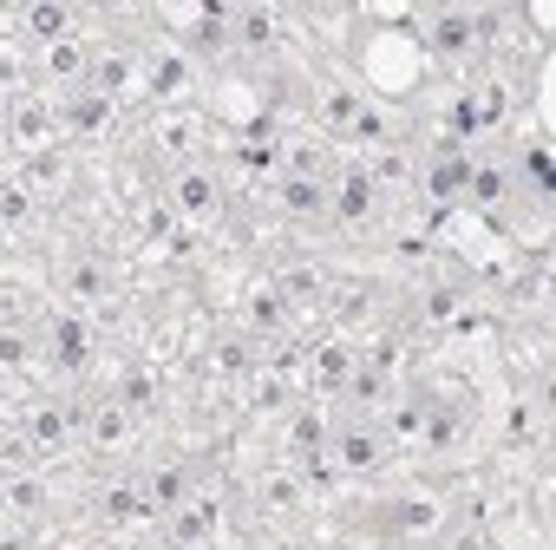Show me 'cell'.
Returning <instances> with one entry per match:
<instances>
[{
	"instance_id": "obj_1",
	"label": "cell",
	"mask_w": 556,
	"mask_h": 550,
	"mask_svg": "<svg viewBox=\"0 0 556 550\" xmlns=\"http://www.w3.org/2000/svg\"><path fill=\"white\" fill-rule=\"evenodd\" d=\"M491 21H497V14H478V8H432V14L419 21V47H426L439 66H471V60H484V47H491Z\"/></svg>"
},
{
	"instance_id": "obj_2",
	"label": "cell",
	"mask_w": 556,
	"mask_h": 550,
	"mask_svg": "<svg viewBox=\"0 0 556 550\" xmlns=\"http://www.w3.org/2000/svg\"><path fill=\"white\" fill-rule=\"evenodd\" d=\"M164 203L177 210V223H190V229H216V223L229 216V184H223L216 164L190 158L184 171L164 177Z\"/></svg>"
},
{
	"instance_id": "obj_3",
	"label": "cell",
	"mask_w": 556,
	"mask_h": 550,
	"mask_svg": "<svg viewBox=\"0 0 556 550\" xmlns=\"http://www.w3.org/2000/svg\"><path fill=\"white\" fill-rule=\"evenodd\" d=\"M321 452H328L334 472H348V478H374V472L387 465L393 446H387V426H380L374 413H348L341 426H328V446H321Z\"/></svg>"
},
{
	"instance_id": "obj_4",
	"label": "cell",
	"mask_w": 556,
	"mask_h": 550,
	"mask_svg": "<svg viewBox=\"0 0 556 550\" xmlns=\"http://www.w3.org/2000/svg\"><path fill=\"white\" fill-rule=\"evenodd\" d=\"M53 289L66 296V309H105L112 296H118V275H112V262L99 255V249H73L60 268H53Z\"/></svg>"
},
{
	"instance_id": "obj_5",
	"label": "cell",
	"mask_w": 556,
	"mask_h": 550,
	"mask_svg": "<svg viewBox=\"0 0 556 550\" xmlns=\"http://www.w3.org/2000/svg\"><path fill=\"white\" fill-rule=\"evenodd\" d=\"M92 348H99V335H92V322H86L79 309H53V315L40 322V354H47L60 374H86V367H92Z\"/></svg>"
},
{
	"instance_id": "obj_6",
	"label": "cell",
	"mask_w": 556,
	"mask_h": 550,
	"mask_svg": "<svg viewBox=\"0 0 556 550\" xmlns=\"http://www.w3.org/2000/svg\"><path fill=\"white\" fill-rule=\"evenodd\" d=\"M249 504H255V517H268V524L302 517V511H308V478H302V465H289V459L262 465L255 485H249Z\"/></svg>"
},
{
	"instance_id": "obj_7",
	"label": "cell",
	"mask_w": 556,
	"mask_h": 550,
	"mask_svg": "<svg viewBox=\"0 0 556 550\" xmlns=\"http://www.w3.org/2000/svg\"><path fill=\"white\" fill-rule=\"evenodd\" d=\"M8 145L27 151V158L53 151V145H60V105H53L47 92H14V99H8Z\"/></svg>"
},
{
	"instance_id": "obj_8",
	"label": "cell",
	"mask_w": 556,
	"mask_h": 550,
	"mask_svg": "<svg viewBox=\"0 0 556 550\" xmlns=\"http://www.w3.org/2000/svg\"><path fill=\"white\" fill-rule=\"evenodd\" d=\"M380 203H387V197L367 184L361 164L334 171V184H328V223H341V229H367V223L380 216Z\"/></svg>"
},
{
	"instance_id": "obj_9",
	"label": "cell",
	"mask_w": 556,
	"mask_h": 550,
	"mask_svg": "<svg viewBox=\"0 0 556 550\" xmlns=\"http://www.w3.org/2000/svg\"><path fill=\"white\" fill-rule=\"evenodd\" d=\"M229 53L275 60V53H282V14H268V8H229Z\"/></svg>"
},
{
	"instance_id": "obj_10",
	"label": "cell",
	"mask_w": 556,
	"mask_h": 550,
	"mask_svg": "<svg viewBox=\"0 0 556 550\" xmlns=\"http://www.w3.org/2000/svg\"><path fill=\"white\" fill-rule=\"evenodd\" d=\"M131 413L112 400V393H99V400H86L79 407V439H86V452H125L131 446Z\"/></svg>"
},
{
	"instance_id": "obj_11",
	"label": "cell",
	"mask_w": 556,
	"mask_h": 550,
	"mask_svg": "<svg viewBox=\"0 0 556 550\" xmlns=\"http://www.w3.org/2000/svg\"><path fill=\"white\" fill-rule=\"evenodd\" d=\"M439 524H445V511H439V498H426V491H400V498L380 504V530H393V537H406V543L439 537Z\"/></svg>"
},
{
	"instance_id": "obj_12",
	"label": "cell",
	"mask_w": 556,
	"mask_h": 550,
	"mask_svg": "<svg viewBox=\"0 0 556 550\" xmlns=\"http://www.w3.org/2000/svg\"><path fill=\"white\" fill-rule=\"evenodd\" d=\"M138 491H144V504H151V517L164 524L177 504H190L197 498V472L184 465V459H164V465H151V472H138Z\"/></svg>"
},
{
	"instance_id": "obj_13",
	"label": "cell",
	"mask_w": 556,
	"mask_h": 550,
	"mask_svg": "<svg viewBox=\"0 0 556 550\" xmlns=\"http://www.w3.org/2000/svg\"><path fill=\"white\" fill-rule=\"evenodd\" d=\"M86 66H92V40H79V34H66V40L40 47V79H47V86H60V99L86 92Z\"/></svg>"
},
{
	"instance_id": "obj_14",
	"label": "cell",
	"mask_w": 556,
	"mask_h": 550,
	"mask_svg": "<svg viewBox=\"0 0 556 550\" xmlns=\"http://www.w3.org/2000/svg\"><path fill=\"white\" fill-rule=\"evenodd\" d=\"M289 322H295V309L275 296L268 283H255L249 296H242V335L255 341V348H268V341H282L289 335Z\"/></svg>"
},
{
	"instance_id": "obj_15",
	"label": "cell",
	"mask_w": 556,
	"mask_h": 550,
	"mask_svg": "<svg viewBox=\"0 0 556 550\" xmlns=\"http://www.w3.org/2000/svg\"><path fill=\"white\" fill-rule=\"evenodd\" d=\"M53 504V485L40 472H0V517L8 524H40Z\"/></svg>"
},
{
	"instance_id": "obj_16",
	"label": "cell",
	"mask_w": 556,
	"mask_h": 550,
	"mask_svg": "<svg viewBox=\"0 0 556 550\" xmlns=\"http://www.w3.org/2000/svg\"><path fill=\"white\" fill-rule=\"evenodd\" d=\"M328 283H334V275H328L321 262H282V268L268 275V289L282 296L295 315H302V309H321V302H328Z\"/></svg>"
},
{
	"instance_id": "obj_17",
	"label": "cell",
	"mask_w": 556,
	"mask_h": 550,
	"mask_svg": "<svg viewBox=\"0 0 556 550\" xmlns=\"http://www.w3.org/2000/svg\"><path fill=\"white\" fill-rule=\"evenodd\" d=\"M131 420H144V413H157L164 407V380H157V367H144V361H125L118 374H112V387H105Z\"/></svg>"
},
{
	"instance_id": "obj_18",
	"label": "cell",
	"mask_w": 556,
	"mask_h": 550,
	"mask_svg": "<svg viewBox=\"0 0 556 550\" xmlns=\"http://www.w3.org/2000/svg\"><path fill=\"white\" fill-rule=\"evenodd\" d=\"M275 210L282 216H295V223H328V184H315V177H282L275 171Z\"/></svg>"
},
{
	"instance_id": "obj_19",
	"label": "cell",
	"mask_w": 556,
	"mask_h": 550,
	"mask_svg": "<svg viewBox=\"0 0 556 550\" xmlns=\"http://www.w3.org/2000/svg\"><path fill=\"white\" fill-rule=\"evenodd\" d=\"M79 407L86 400H73V407H53V400H40L34 413H27V433H34V446L53 459V452H66L73 439H79Z\"/></svg>"
},
{
	"instance_id": "obj_20",
	"label": "cell",
	"mask_w": 556,
	"mask_h": 550,
	"mask_svg": "<svg viewBox=\"0 0 556 550\" xmlns=\"http://www.w3.org/2000/svg\"><path fill=\"white\" fill-rule=\"evenodd\" d=\"M157 530H164L177 550H210V543H216V504H210V498H190V504H177Z\"/></svg>"
},
{
	"instance_id": "obj_21",
	"label": "cell",
	"mask_w": 556,
	"mask_h": 550,
	"mask_svg": "<svg viewBox=\"0 0 556 550\" xmlns=\"http://www.w3.org/2000/svg\"><path fill=\"white\" fill-rule=\"evenodd\" d=\"M367 184L380 190V197H406L413 190V177H419V164H413V151L406 145H380V151H367Z\"/></svg>"
},
{
	"instance_id": "obj_22",
	"label": "cell",
	"mask_w": 556,
	"mask_h": 550,
	"mask_svg": "<svg viewBox=\"0 0 556 550\" xmlns=\"http://www.w3.org/2000/svg\"><path fill=\"white\" fill-rule=\"evenodd\" d=\"M413 439H419V452H439V459H445V452H458V446H465V413H458L452 400H426V413H419V433H413Z\"/></svg>"
},
{
	"instance_id": "obj_23",
	"label": "cell",
	"mask_w": 556,
	"mask_h": 550,
	"mask_svg": "<svg viewBox=\"0 0 556 550\" xmlns=\"http://www.w3.org/2000/svg\"><path fill=\"white\" fill-rule=\"evenodd\" d=\"M510 190H517V171H510L504 158H471V164H465V197H471L478 210H497Z\"/></svg>"
},
{
	"instance_id": "obj_24",
	"label": "cell",
	"mask_w": 556,
	"mask_h": 550,
	"mask_svg": "<svg viewBox=\"0 0 556 550\" xmlns=\"http://www.w3.org/2000/svg\"><path fill=\"white\" fill-rule=\"evenodd\" d=\"M348 145H361V151H380V145H406V132H400V118L387 112V105H374V99H361V112L348 118V132H341Z\"/></svg>"
},
{
	"instance_id": "obj_25",
	"label": "cell",
	"mask_w": 556,
	"mask_h": 550,
	"mask_svg": "<svg viewBox=\"0 0 556 550\" xmlns=\"http://www.w3.org/2000/svg\"><path fill=\"white\" fill-rule=\"evenodd\" d=\"M131 79H138V60H131L125 47H112V53L92 47V66H86V92H92V99H118Z\"/></svg>"
},
{
	"instance_id": "obj_26",
	"label": "cell",
	"mask_w": 556,
	"mask_h": 550,
	"mask_svg": "<svg viewBox=\"0 0 556 550\" xmlns=\"http://www.w3.org/2000/svg\"><path fill=\"white\" fill-rule=\"evenodd\" d=\"M354 348L348 341H321L315 354H308V380H315V393H348V380H354Z\"/></svg>"
},
{
	"instance_id": "obj_27",
	"label": "cell",
	"mask_w": 556,
	"mask_h": 550,
	"mask_svg": "<svg viewBox=\"0 0 556 550\" xmlns=\"http://www.w3.org/2000/svg\"><path fill=\"white\" fill-rule=\"evenodd\" d=\"M73 21H79V14H73V8H60V0H34V8H21V14H14V27H21L34 47L66 40V34H73Z\"/></svg>"
},
{
	"instance_id": "obj_28",
	"label": "cell",
	"mask_w": 556,
	"mask_h": 550,
	"mask_svg": "<svg viewBox=\"0 0 556 550\" xmlns=\"http://www.w3.org/2000/svg\"><path fill=\"white\" fill-rule=\"evenodd\" d=\"M282 177H315V184H334V138H295L282 151Z\"/></svg>"
},
{
	"instance_id": "obj_29",
	"label": "cell",
	"mask_w": 556,
	"mask_h": 550,
	"mask_svg": "<svg viewBox=\"0 0 556 550\" xmlns=\"http://www.w3.org/2000/svg\"><path fill=\"white\" fill-rule=\"evenodd\" d=\"M99 517H105L112 530H125V524H157V517H151V504H144V491H138V478L105 485V491H99Z\"/></svg>"
},
{
	"instance_id": "obj_30",
	"label": "cell",
	"mask_w": 556,
	"mask_h": 550,
	"mask_svg": "<svg viewBox=\"0 0 556 550\" xmlns=\"http://www.w3.org/2000/svg\"><path fill=\"white\" fill-rule=\"evenodd\" d=\"M210 367H216L223 380H242V374H255V367H262V348H255L249 335H223V341L210 348Z\"/></svg>"
},
{
	"instance_id": "obj_31",
	"label": "cell",
	"mask_w": 556,
	"mask_h": 550,
	"mask_svg": "<svg viewBox=\"0 0 556 550\" xmlns=\"http://www.w3.org/2000/svg\"><path fill=\"white\" fill-rule=\"evenodd\" d=\"M27 361H40V328H27V322H0V367L21 374Z\"/></svg>"
},
{
	"instance_id": "obj_32",
	"label": "cell",
	"mask_w": 556,
	"mask_h": 550,
	"mask_svg": "<svg viewBox=\"0 0 556 550\" xmlns=\"http://www.w3.org/2000/svg\"><path fill=\"white\" fill-rule=\"evenodd\" d=\"M40 446H34V433L27 426H0V472H40Z\"/></svg>"
},
{
	"instance_id": "obj_33",
	"label": "cell",
	"mask_w": 556,
	"mask_h": 550,
	"mask_svg": "<svg viewBox=\"0 0 556 550\" xmlns=\"http://www.w3.org/2000/svg\"><path fill=\"white\" fill-rule=\"evenodd\" d=\"M295 407V393H289V380L282 374H249V413H289Z\"/></svg>"
},
{
	"instance_id": "obj_34",
	"label": "cell",
	"mask_w": 556,
	"mask_h": 550,
	"mask_svg": "<svg viewBox=\"0 0 556 550\" xmlns=\"http://www.w3.org/2000/svg\"><path fill=\"white\" fill-rule=\"evenodd\" d=\"M321 446H328V426H321V413H315V407H302V413H295V426H289V465L315 459Z\"/></svg>"
},
{
	"instance_id": "obj_35",
	"label": "cell",
	"mask_w": 556,
	"mask_h": 550,
	"mask_svg": "<svg viewBox=\"0 0 556 550\" xmlns=\"http://www.w3.org/2000/svg\"><path fill=\"white\" fill-rule=\"evenodd\" d=\"M14 184H21L27 197H34V190H53V184H66V151L53 145V151H40V158H27V171H21Z\"/></svg>"
},
{
	"instance_id": "obj_36",
	"label": "cell",
	"mask_w": 556,
	"mask_h": 550,
	"mask_svg": "<svg viewBox=\"0 0 556 550\" xmlns=\"http://www.w3.org/2000/svg\"><path fill=\"white\" fill-rule=\"evenodd\" d=\"M144 86H151V99H184V92H190V60H184V53H170V60H157Z\"/></svg>"
},
{
	"instance_id": "obj_37",
	"label": "cell",
	"mask_w": 556,
	"mask_h": 550,
	"mask_svg": "<svg viewBox=\"0 0 556 550\" xmlns=\"http://www.w3.org/2000/svg\"><path fill=\"white\" fill-rule=\"evenodd\" d=\"M190 151H197V125H190V118L157 125V158H170V171H184V164H190Z\"/></svg>"
},
{
	"instance_id": "obj_38",
	"label": "cell",
	"mask_w": 556,
	"mask_h": 550,
	"mask_svg": "<svg viewBox=\"0 0 556 550\" xmlns=\"http://www.w3.org/2000/svg\"><path fill=\"white\" fill-rule=\"evenodd\" d=\"M432 550H491V530H484V517H458L432 537Z\"/></svg>"
},
{
	"instance_id": "obj_39",
	"label": "cell",
	"mask_w": 556,
	"mask_h": 550,
	"mask_svg": "<svg viewBox=\"0 0 556 550\" xmlns=\"http://www.w3.org/2000/svg\"><path fill=\"white\" fill-rule=\"evenodd\" d=\"M177 229H184V223H177V210H170V203L157 197V203L144 210V242H151V249H164V242H170Z\"/></svg>"
},
{
	"instance_id": "obj_40",
	"label": "cell",
	"mask_w": 556,
	"mask_h": 550,
	"mask_svg": "<svg viewBox=\"0 0 556 550\" xmlns=\"http://www.w3.org/2000/svg\"><path fill=\"white\" fill-rule=\"evenodd\" d=\"M27 216H34V197L21 184H0V229H21Z\"/></svg>"
},
{
	"instance_id": "obj_41",
	"label": "cell",
	"mask_w": 556,
	"mask_h": 550,
	"mask_svg": "<svg viewBox=\"0 0 556 550\" xmlns=\"http://www.w3.org/2000/svg\"><path fill=\"white\" fill-rule=\"evenodd\" d=\"M354 112H361V92H334L328 105H315V118H321V125H328L334 138L348 132V118H354Z\"/></svg>"
},
{
	"instance_id": "obj_42",
	"label": "cell",
	"mask_w": 556,
	"mask_h": 550,
	"mask_svg": "<svg viewBox=\"0 0 556 550\" xmlns=\"http://www.w3.org/2000/svg\"><path fill=\"white\" fill-rule=\"evenodd\" d=\"M0 550H40L34 543V524H8V517H0Z\"/></svg>"
},
{
	"instance_id": "obj_43",
	"label": "cell",
	"mask_w": 556,
	"mask_h": 550,
	"mask_svg": "<svg viewBox=\"0 0 556 550\" xmlns=\"http://www.w3.org/2000/svg\"><path fill=\"white\" fill-rule=\"evenodd\" d=\"M426 315H432V322H445V315H458V289H432V302H426Z\"/></svg>"
},
{
	"instance_id": "obj_44",
	"label": "cell",
	"mask_w": 556,
	"mask_h": 550,
	"mask_svg": "<svg viewBox=\"0 0 556 550\" xmlns=\"http://www.w3.org/2000/svg\"><path fill=\"white\" fill-rule=\"evenodd\" d=\"M131 550H177V543H170V537H164V530H151V537H138V543H131Z\"/></svg>"
},
{
	"instance_id": "obj_45",
	"label": "cell",
	"mask_w": 556,
	"mask_h": 550,
	"mask_svg": "<svg viewBox=\"0 0 556 550\" xmlns=\"http://www.w3.org/2000/svg\"><path fill=\"white\" fill-rule=\"evenodd\" d=\"M8 34H14V14H8V8H0V40H8Z\"/></svg>"
},
{
	"instance_id": "obj_46",
	"label": "cell",
	"mask_w": 556,
	"mask_h": 550,
	"mask_svg": "<svg viewBox=\"0 0 556 550\" xmlns=\"http://www.w3.org/2000/svg\"><path fill=\"white\" fill-rule=\"evenodd\" d=\"M0 242H8V229H0Z\"/></svg>"
}]
</instances>
